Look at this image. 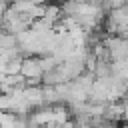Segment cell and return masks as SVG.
<instances>
[{"instance_id": "obj_1", "label": "cell", "mask_w": 128, "mask_h": 128, "mask_svg": "<svg viewBox=\"0 0 128 128\" xmlns=\"http://www.w3.org/2000/svg\"><path fill=\"white\" fill-rule=\"evenodd\" d=\"M20 74L26 78V84H28V86H36V84L42 80V76H44V70H42V66H40V58H38V56H26V58L22 60V70H20Z\"/></svg>"}, {"instance_id": "obj_2", "label": "cell", "mask_w": 128, "mask_h": 128, "mask_svg": "<svg viewBox=\"0 0 128 128\" xmlns=\"http://www.w3.org/2000/svg\"><path fill=\"white\" fill-rule=\"evenodd\" d=\"M24 98H26V102L36 110V108H40V106H46V102H44V90H42V86H26L24 88Z\"/></svg>"}, {"instance_id": "obj_3", "label": "cell", "mask_w": 128, "mask_h": 128, "mask_svg": "<svg viewBox=\"0 0 128 128\" xmlns=\"http://www.w3.org/2000/svg\"><path fill=\"white\" fill-rule=\"evenodd\" d=\"M44 18L50 20V22H54V24H58V22L64 18L60 4H46V14H44Z\"/></svg>"}, {"instance_id": "obj_4", "label": "cell", "mask_w": 128, "mask_h": 128, "mask_svg": "<svg viewBox=\"0 0 128 128\" xmlns=\"http://www.w3.org/2000/svg\"><path fill=\"white\" fill-rule=\"evenodd\" d=\"M18 116L14 112H0V128H14Z\"/></svg>"}, {"instance_id": "obj_5", "label": "cell", "mask_w": 128, "mask_h": 128, "mask_svg": "<svg viewBox=\"0 0 128 128\" xmlns=\"http://www.w3.org/2000/svg\"><path fill=\"white\" fill-rule=\"evenodd\" d=\"M126 4H128V0H104L102 8H104L106 12H110V10H116V8H120V6H126Z\"/></svg>"}, {"instance_id": "obj_6", "label": "cell", "mask_w": 128, "mask_h": 128, "mask_svg": "<svg viewBox=\"0 0 128 128\" xmlns=\"http://www.w3.org/2000/svg\"><path fill=\"white\" fill-rule=\"evenodd\" d=\"M10 6H8V0H0V22H2V16H4V12L8 10Z\"/></svg>"}, {"instance_id": "obj_7", "label": "cell", "mask_w": 128, "mask_h": 128, "mask_svg": "<svg viewBox=\"0 0 128 128\" xmlns=\"http://www.w3.org/2000/svg\"><path fill=\"white\" fill-rule=\"evenodd\" d=\"M84 2H90V4H96V6H102L104 0H84Z\"/></svg>"}, {"instance_id": "obj_8", "label": "cell", "mask_w": 128, "mask_h": 128, "mask_svg": "<svg viewBox=\"0 0 128 128\" xmlns=\"http://www.w3.org/2000/svg\"><path fill=\"white\" fill-rule=\"evenodd\" d=\"M124 98H128V80L124 82Z\"/></svg>"}, {"instance_id": "obj_9", "label": "cell", "mask_w": 128, "mask_h": 128, "mask_svg": "<svg viewBox=\"0 0 128 128\" xmlns=\"http://www.w3.org/2000/svg\"><path fill=\"white\" fill-rule=\"evenodd\" d=\"M120 128H128V122H126V124H122V126H120Z\"/></svg>"}]
</instances>
